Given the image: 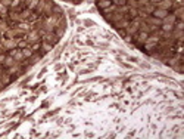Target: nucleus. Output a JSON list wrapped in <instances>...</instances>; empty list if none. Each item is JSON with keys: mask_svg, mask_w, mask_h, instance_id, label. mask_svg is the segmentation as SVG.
I'll use <instances>...</instances> for the list:
<instances>
[{"mask_svg": "<svg viewBox=\"0 0 184 139\" xmlns=\"http://www.w3.org/2000/svg\"><path fill=\"white\" fill-rule=\"evenodd\" d=\"M175 19H177V18L174 16V14H172V15L168 14V15L165 16V18L162 19V21H164V22H168V24H174V22H175Z\"/></svg>", "mask_w": 184, "mask_h": 139, "instance_id": "4", "label": "nucleus"}, {"mask_svg": "<svg viewBox=\"0 0 184 139\" xmlns=\"http://www.w3.org/2000/svg\"><path fill=\"white\" fill-rule=\"evenodd\" d=\"M183 12H184L183 8H178V9L174 12V16L175 18H178V19H183Z\"/></svg>", "mask_w": 184, "mask_h": 139, "instance_id": "7", "label": "nucleus"}, {"mask_svg": "<svg viewBox=\"0 0 184 139\" xmlns=\"http://www.w3.org/2000/svg\"><path fill=\"white\" fill-rule=\"evenodd\" d=\"M112 3H115L116 6H125L127 5V0H112Z\"/></svg>", "mask_w": 184, "mask_h": 139, "instance_id": "10", "label": "nucleus"}, {"mask_svg": "<svg viewBox=\"0 0 184 139\" xmlns=\"http://www.w3.org/2000/svg\"><path fill=\"white\" fill-rule=\"evenodd\" d=\"M5 64L6 65H12V64H13V59H12V58H8V59L5 61Z\"/></svg>", "mask_w": 184, "mask_h": 139, "instance_id": "13", "label": "nucleus"}, {"mask_svg": "<svg viewBox=\"0 0 184 139\" xmlns=\"http://www.w3.org/2000/svg\"><path fill=\"white\" fill-rule=\"evenodd\" d=\"M147 37H149L147 31H140V33H138V40H140V42H146Z\"/></svg>", "mask_w": 184, "mask_h": 139, "instance_id": "6", "label": "nucleus"}, {"mask_svg": "<svg viewBox=\"0 0 184 139\" xmlns=\"http://www.w3.org/2000/svg\"><path fill=\"white\" fill-rule=\"evenodd\" d=\"M168 14H169V12H168L166 9H161V8H156V9H155V10L152 12L153 16H155V18H158V19H161V21H162L164 18H165V16H166Z\"/></svg>", "mask_w": 184, "mask_h": 139, "instance_id": "1", "label": "nucleus"}, {"mask_svg": "<svg viewBox=\"0 0 184 139\" xmlns=\"http://www.w3.org/2000/svg\"><path fill=\"white\" fill-rule=\"evenodd\" d=\"M43 47H44V52H49V50L52 49V45L46 42V43H43Z\"/></svg>", "mask_w": 184, "mask_h": 139, "instance_id": "12", "label": "nucleus"}, {"mask_svg": "<svg viewBox=\"0 0 184 139\" xmlns=\"http://www.w3.org/2000/svg\"><path fill=\"white\" fill-rule=\"evenodd\" d=\"M158 6L161 8V9H169L171 6H172V0H162L161 3H158Z\"/></svg>", "mask_w": 184, "mask_h": 139, "instance_id": "2", "label": "nucleus"}, {"mask_svg": "<svg viewBox=\"0 0 184 139\" xmlns=\"http://www.w3.org/2000/svg\"><path fill=\"white\" fill-rule=\"evenodd\" d=\"M25 45H27V43H25V42H21V43H18V47H21V49H24V47H25Z\"/></svg>", "mask_w": 184, "mask_h": 139, "instance_id": "15", "label": "nucleus"}, {"mask_svg": "<svg viewBox=\"0 0 184 139\" xmlns=\"http://www.w3.org/2000/svg\"><path fill=\"white\" fill-rule=\"evenodd\" d=\"M162 30H164L165 33H168V31H172V30H174V24L164 22V24H162Z\"/></svg>", "mask_w": 184, "mask_h": 139, "instance_id": "5", "label": "nucleus"}, {"mask_svg": "<svg viewBox=\"0 0 184 139\" xmlns=\"http://www.w3.org/2000/svg\"><path fill=\"white\" fill-rule=\"evenodd\" d=\"M150 2H152V3H153V5H155V3H161V2H162V0H150Z\"/></svg>", "mask_w": 184, "mask_h": 139, "instance_id": "16", "label": "nucleus"}, {"mask_svg": "<svg viewBox=\"0 0 184 139\" xmlns=\"http://www.w3.org/2000/svg\"><path fill=\"white\" fill-rule=\"evenodd\" d=\"M28 40H30V42H36L37 40V33H31L30 37H28Z\"/></svg>", "mask_w": 184, "mask_h": 139, "instance_id": "11", "label": "nucleus"}, {"mask_svg": "<svg viewBox=\"0 0 184 139\" xmlns=\"http://www.w3.org/2000/svg\"><path fill=\"white\" fill-rule=\"evenodd\" d=\"M97 5H99V8L106 9V8H109V6L112 5V0H99V2H97Z\"/></svg>", "mask_w": 184, "mask_h": 139, "instance_id": "3", "label": "nucleus"}, {"mask_svg": "<svg viewBox=\"0 0 184 139\" xmlns=\"http://www.w3.org/2000/svg\"><path fill=\"white\" fill-rule=\"evenodd\" d=\"M2 5L9 6V5H12V2H10V0H2Z\"/></svg>", "mask_w": 184, "mask_h": 139, "instance_id": "14", "label": "nucleus"}, {"mask_svg": "<svg viewBox=\"0 0 184 139\" xmlns=\"http://www.w3.org/2000/svg\"><path fill=\"white\" fill-rule=\"evenodd\" d=\"M174 28H177V30H178V31H183V28H184L183 19H178V22H177V25H174Z\"/></svg>", "mask_w": 184, "mask_h": 139, "instance_id": "8", "label": "nucleus"}, {"mask_svg": "<svg viewBox=\"0 0 184 139\" xmlns=\"http://www.w3.org/2000/svg\"><path fill=\"white\" fill-rule=\"evenodd\" d=\"M22 55H24V58H27V56H31V55H32V50H31V49H27V47H24Z\"/></svg>", "mask_w": 184, "mask_h": 139, "instance_id": "9", "label": "nucleus"}]
</instances>
